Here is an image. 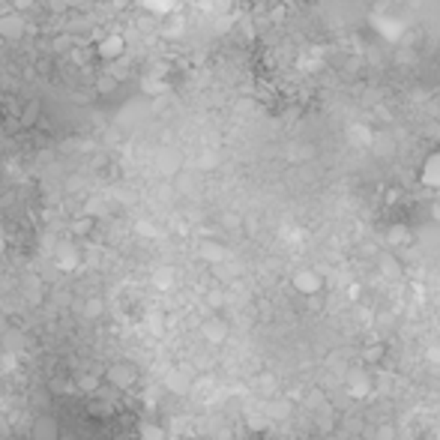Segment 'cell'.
<instances>
[{"instance_id": "cell-3", "label": "cell", "mask_w": 440, "mask_h": 440, "mask_svg": "<svg viewBox=\"0 0 440 440\" xmlns=\"http://www.w3.org/2000/svg\"><path fill=\"white\" fill-rule=\"evenodd\" d=\"M294 291L303 296H318L323 291V278L318 269H296L294 273Z\"/></svg>"}, {"instance_id": "cell-2", "label": "cell", "mask_w": 440, "mask_h": 440, "mask_svg": "<svg viewBox=\"0 0 440 440\" xmlns=\"http://www.w3.org/2000/svg\"><path fill=\"white\" fill-rule=\"evenodd\" d=\"M417 180H419V186L431 189V192H440V150H431L428 156L419 162Z\"/></svg>"}, {"instance_id": "cell-12", "label": "cell", "mask_w": 440, "mask_h": 440, "mask_svg": "<svg viewBox=\"0 0 440 440\" xmlns=\"http://www.w3.org/2000/svg\"><path fill=\"white\" fill-rule=\"evenodd\" d=\"M383 354H386L383 345H368V347H365V363H381Z\"/></svg>"}, {"instance_id": "cell-16", "label": "cell", "mask_w": 440, "mask_h": 440, "mask_svg": "<svg viewBox=\"0 0 440 440\" xmlns=\"http://www.w3.org/2000/svg\"><path fill=\"white\" fill-rule=\"evenodd\" d=\"M390 437H392V431H390V428H383L381 434H377V440H390Z\"/></svg>"}, {"instance_id": "cell-14", "label": "cell", "mask_w": 440, "mask_h": 440, "mask_svg": "<svg viewBox=\"0 0 440 440\" xmlns=\"http://www.w3.org/2000/svg\"><path fill=\"white\" fill-rule=\"evenodd\" d=\"M287 410H291V404H287V401H276L273 404V417H287Z\"/></svg>"}, {"instance_id": "cell-6", "label": "cell", "mask_w": 440, "mask_h": 440, "mask_svg": "<svg viewBox=\"0 0 440 440\" xmlns=\"http://www.w3.org/2000/svg\"><path fill=\"white\" fill-rule=\"evenodd\" d=\"M204 338L210 341V345H222L224 341V336H228V327H224V321H219V318H210L204 323Z\"/></svg>"}, {"instance_id": "cell-11", "label": "cell", "mask_w": 440, "mask_h": 440, "mask_svg": "<svg viewBox=\"0 0 440 440\" xmlns=\"http://www.w3.org/2000/svg\"><path fill=\"white\" fill-rule=\"evenodd\" d=\"M168 386H171L174 392H186V390H189V377H186L183 372H171V374H168Z\"/></svg>"}, {"instance_id": "cell-1", "label": "cell", "mask_w": 440, "mask_h": 440, "mask_svg": "<svg viewBox=\"0 0 440 440\" xmlns=\"http://www.w3.org/2000/svg\"><path fill=\"white\" fill-rule=\"evenodd\" d=\"M135 381H138V368H135V363H129V359H117V363L105 368V383L120 390V392L135 386Z\"/></svg>"}, {"instance_id": "cell-15", "label": "cell", "mask_w": 440, "mask_h": 440, "mask_svg": "<svg viewBox=\"0 0 440 440\" xmlns=\"http://www.w3.org/2000/svg\"><path fill=\"white\" fill-rule=\"evenodd\" d=\"M99 312H102V305H99L96 300H90V305H87V314H90V318H93V314H99Z\"/></svg>"}, {"instance_id": "cell-9", "label": "cell", "mask_w": 440, "mask_h": 440, "mask_svg": "<svg viewBox=\"0 0 440 440\" xmlns=\"http://www.w3.org/2000/svg\"><path fill=\"white\" fill-rule=\"evenodd\" d=\"M141 440H168L165 428L156 425V422H144L141 425Z\"/></svg>"}, {"instance_id": "cell-4", "label": "cell", "mask_w": 440, "mask_h": 440, "mask_svg": "<svg viewBox=\"0 0 440 440\" xmlns=\"http://www.w3.org/2000/svg\"><path fill=\"white\" fill-rule=\"evenodd\" d=\"M30 440H60V422L51 413H42V417L33 419L30 425Z\"/></svg>"}, {"instance_id": "cell-5", "label": "cell", "mask_w": 440, "mask_h": 440, "mask_svg": "<svg viewBox=\"0 0 440 440\" xmlns=\"http://www.w3.org/2000/svg\"><path fill=\"white\" fill-rule=\"evenodd\" d=\"M123 51H126V42H123V36H105L102 42H99V57H102L105 63H114L117 57H123Z\"/></svg>"}, {"instance_id": "cell-8", "label": "cell", "mask_w": 440, "mask_h": 440, "mask_svg": "<svg viewBox=\"0 0 440 440\" xmlns=\"http://www.w3.org/2000/svg\"><path fill=\"white\" fill-rule=\"evenodd\" d=\"M117 84H120V78L111 75V72H99L96 75V93L99 96H111L117 90Z\"/></svg>"}, {"instance_id": "cell-7", "label": "cell", "mask_w": 440, "mask_h": 440, "mask_svg": "<svg viewBox=\"0 0 440 440\" xmlns=\"http://www.w3.org/2000/svg\"><path fill=\"white\" fill-rule=\"evenodd\" d=\"M24 33V21L18 15H3L0 18V36L3 39H18Z\"/></svg>"}, {"instance_id": "cell-13", "label": "cell", "mask_w": 440, "mask_h": 440, "mask_svg": "<svg viewBox=\"0 0 440 440\" xmlns=\"http://www.w3.org/2000/svg\"><path fill=\"white\" fill-rule=\"evenodd\" d=\"M39 111H42V108H39V102H30V108H24V114H21V120H24L27 126H33L36 120H39Z\"/></svg>"}, {"instance_id": "cell-10", "label": "cell", "mask_w": 440, "mask_h": 440, "mask_svg": "<svg viewBox=\"0 0 440 440\" xmlns=\"http://www.w3.org/2000/svg\"><path fill=\"white\" fill-rule=\"evenodd\" d=\"M93 224H96V219H93V216H81V219H75V222H72V233H78V237H84V233H90V231H93Z\"/></svg>"}]
</instances>
